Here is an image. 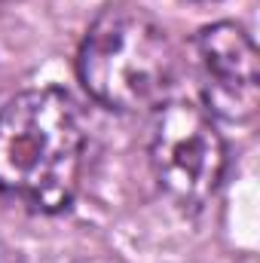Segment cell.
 Instances as JSON below:
<instances>
[{
    "label": "cell",
    "instance_id": "6da1fadb",
    "mask_svg": "<svg viewBox=\"0 0 260 263\" xmlns=\"http://www.w3.org/2000/svg\"><path fill=\"white\" fill-rule=\"evenodd\" d=\"M86 135L73 101L59 89H31L0 110V193L55 214L83 175Z\"/></svg>",
    "mask_w": 260,
    "mask_h": 263
},
{
    "label": "cell",
    "instance_id": "7a4b0ae2",
    "mask_svg": "<svg viewBox=\"0 0 260 263\" xmlns=\"http://www.w3.org/2000/svg\"><path fill=\"white\" fill-rule=\"evenodd\" d=\"M175 46L144 9H104L86 31L77 73L86 92L120 114L159 107L175 83Z\"/></svg>",
    "mask_w": 260,
    "mask_h": 263
},
{
    "label": "cell",
    "instance_id": "3957f363",
    "mask_svg": "<svg viewBox=\"0 0 260 263\" xmlns=\"http://www.w3.org/2000/svg\"><path fill=\"white\" fill-rule=\"evenodd\" d=\"M150 165L175 205L202 208L227 168V144L211 114L190 101L159 104L150 126Z\"/></svg>",
    "mask_w": 260,
    "mask_h": 263
},
{
    "label": "cell",
    "instance_id": "277c9868",
    "mask_svg": "<svg viewBox=\"0 0 260 263\" xmlns=\"http://www.w3.org/2000/svg\"><path fill=\"white\" fill-rule=\"evenodd\" d=\"M196 67L205 104L230 123H251L260 107V65L254 40L233 22H217L196 37Z\"/></svg>",
    "mask_w": 260,
    "mask_h": 263
}]
</instances>
